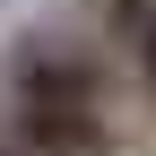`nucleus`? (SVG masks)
Wrapping results in <instances>:
<instances>
[{
	"label": "nucleus",
	"instance_id": "obj_1",
	"mask_svg": "<svg viewBox=\"0 0 156 156\" xmlns=\"http://www.w3.org/2000/svg\"><path fill=\"white\" fill-rule=\"evenodd\" d=\"M122 61L87 35H26L0 69V130L26 156H122Z\"/></svg>",
	"mask_w": 156,
	"mask_h": 156
},
{
	"label": "nucleus",
	"instance_id": "obj_2",
	"mask_svg": "<svg viewBox=\"0 0 156 156\" xmlns=\"http://www.w3.org/2000/svg\"><path fill=\"white\" fill-rule=\"evenodd\" d=\"M95 26H104L122 78L156 104V0H95Z\"/></svg>",
	"mask_w": 156,
	"mask_h": 156
},
{
	"label": "nucleus",
	"instance_id": "obj_3",
	"mask_svg": "<svg viewBox=\"0 0 156 156\" xmlns=\"http://www.w3.org/2000/svg\"><path fill=\"white\" fill-rule=\"evenodd\" d=\"M0 156H26V147H17V139H9V130H0Z\"/></svg>",
	"mask_w": 156,
	"mask_h": 156
},
{
	"label": "nucleus",
	"instance_id": "obj_4",
	"mask_svg": "<svg viewBox=\"0 0 156 156\" xmlns=\"http://www.w3.org/2000/svg\"><path fill=\"white\" fill-rule=\"evenodd\" d=\"M0 9H9V0H0Z\"/></svg>",
	"mask_w": 156,
	"mask_h": 156
}]
</instances>
